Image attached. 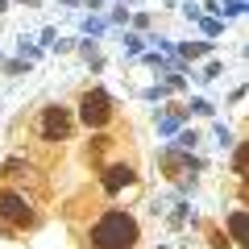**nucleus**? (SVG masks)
<instances>
[{
    "instance_id": "6e6552de",
    "label": "nucleus",
    "mask_w": 249,
    "mask_h": 249,
    "mask_svg": "<svg viewBox=\"0 0 249 249\" xmlns=\"http://www.w3.org/2000/svg\"><path fill=\"white\" fill-rule=\"evenodd\" d=\"M208 50H212L208 42H187V46H183V54H187V58H199V54H208Z\"/></svg>"
},
{
    "instance_id": "9d476101",
    "label": "nucleus",
    "mask_w": 249,
    "mask_h": 249,
    "mask_svg": "<svg viewBox=\"0 0 249 249\" xmlns=\"http://www.w3.org/2000/svg\"><path fill=\"white\" fill-rule=\"evenodd\" d=\"M232 175L245 178V145H237V154H232Z\"/></svg>"
},
{
    "instance_id": "0eeeda50",
    "label": "nucleus",
    "mask_w": 249,
    "mask_h": 249,
    "mask_svg": "<svg viewBox=\"0 0 249 249\" xmlns=\"http://www.w3.org/2000/svg\"><path fill=\"white\" fill-rule=\"evenodd\" d=\"M25 175H34V170H29V162H21V158L0 162V178H4V183H13V178H25Z\"/></svg>"
},
{
    "instance_id": "9b49d317",
    "label": "nucleus",
    "mask_w": 249,
    "mask_h": 249,
    "mask_svg": "<svg viewBox=\"0 0 249 249\" xmlns=\"http://www.w3.org/2000/svg\"><path fill=\"white\" fill-rule=\"evenodd\" d=\"M196 142H199L196 133H178V150H191V145H196Z\"/></svg>"
},
{
    "instance_id": "f257e3e1",
    "label": "nucleus",
    "mask_w": 249,
    "mask_h": 249,
    "mask_svg": "<svg viewBox=\"0 0 249 249\" xmlns=\"http://www.w3.org/2000/svg\"><path fill=\"white\" fill-rule=\"evenodd\" d=\"M137 237H142L137 220L129 212H121V208H108V212L91 224V245L96 249H133Z\"/></svg>"
},
{
    "instance_id": "20e7f679",
    "label": "nucleus",
    "mask_w": 249,
    "mask_h": 249,
    "mask_svg": "<svg viewBox=\"0 0 249 249\" xmlns=\"http://www.w3.org/2000/svg\"><path fill=\"white\" fill-rule=\"evenodd\" d=\"M71 112H67V108L62 104H50L42 112V124H37V129H42V142H67V137H71Z\"/></svg>"
},
{
    "instance_id": "f03ea898",
    "label": "nucleus",
    "mask_w": 249,
    "mask_h": 249,
    "mask_svg": "<svg viewBox=\"0 0 249 249\" xmlns=\"http://www.w3.org/2000/svg\"><path fill=\"white\" fill-rule=\"evenodd\" d=\"M0 220L13 224V229H34L37 212H34V199L13 191V187H0Z\"/></svg>"
},
{
    "instance_id": "7ed1b4c3",
    "label": "nucleus",
    "mask_w": 249,
    "mask_h": 249,
    "mask_svg": "<svg viewBox=\"0 0 249 249\" xmlns=\"http://www.w3.org/2000/svg\"><path fill=\"white\" fill-rule=\"evenodd\" d=\"M79 121L88 124V129H104V124L112 121V100H108L104 88H88L79 96Z\"/></svg>"
},
{
    "instance_id": "423d86ee",
    "label": "nucleus",
    "mask_w": 249,
    "mask_h": 249,
    "mask_svg": "<svg viewBox=\"0 0 249 249\" xmlns=\"http://www.w3.org/2000/svg\"><path fill=\"white\" fill-rule=\"evenodd\" d=\"M229 241L237 249H245V212H241V208H237V212H229Z\"/></svg>"
},
{
    "instance_id": "1a4fd4ad",
    "label": "nucleus",
    "mask_w": 249,
    "mask_h": 249,
    "mask_svg": "<svg viewBox=\"0 0 249 249\" xmlns=\"http://www.w3.org/2000/svg\"><path fill=\"white\" fill-rule=\"evenodd\" d=\"M208 241H212V249H232V241L224 237L220 229H212V232H208Z\"/></svg>"
},
{
    "instance_id": "39448f33",
    "label": "nucleus",
    "mask_w": 249,
    "mask_h": 249,
    "mask_svg": "<svg viewBox=\"0 0 249 249\" xmlns=\"http://www.w3.org/2000/svg\"><path fill=\"white\" fill-rule=\"evenodd\" d=\"M133 183H137V175H133L129 162H112V166L100 175V187H104L108 196H116V191H124V187H133Z\"/></svg>"
}]
</instances>
